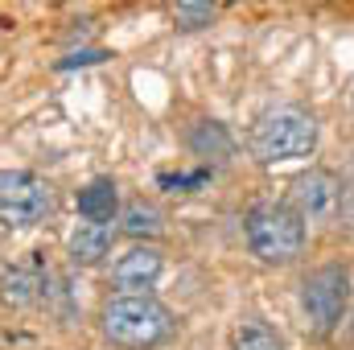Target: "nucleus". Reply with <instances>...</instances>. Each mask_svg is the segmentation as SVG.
<instances>
[{
	"mask_svg": "<svg viewBox=\"0 0 354 350\" xmlns=\"http://www.w3.org/2000/svg\"><path fill=\"white\" fill-rule=\"evenodd\" d=\"M177 330L174 313L157 297H111L103 305V334L124 350H149L169 342Z\"/></svg>",
	"mask_w": 354,
	"mask_h": 350,
	"instance_id": "nucleus-1",
	"label": "nucleus"
},
{
	"mask_svg": "<svg viewBox=\"0 0 354 350\" xmlns=\"http://www.w3.org/2000/svg\"><path fill=\"white\" fill-rule=\"evenodd\" d=\"M243 239L260 264H292L305 248V223L288 202H256L243 219Z\"/></svg>",
	"mask_w": 354,
	"mask_h": 350,
	"instance_id": "nucleus-2",
	"label": "nucleus"
},
{
	"mask_svg": "<svg viewBox=\"0 0 354 350\" xmlns=\"http://www.w3.org/2000/svg\"><path fill=\"white\" fill-rule=\"evenodd\" d=\"M248 145H252V157L264 165L309 157L317 149V120L301 107H272L256 120Z\"/></svg>",
	"mask_w": 354,
	"mask_h": 350,
	"instance_id": "nucleus-3",
	"label": "nucleus"
},
{
	"mask_svg": "<svg viewBox=\"0 0 354 350\" xmlns=\"http://www.w3.org/2000/svg\"><path fill=\"white\" fill-rule=\"evenodd\" d=\"M351 305V268L346 264H322L301 284V317L313 338H330Z\"/></svg>",
	"mask_w": 354,
	"mask_h": 350,
	"instance_id": "nucleus-4",
	"label": "nucleus"
},
{
	"mask_svg": "<svg viewBox=\"0 0 354 350\" xmlns=\"http://www.w3.org/2000/svg\"><path fill=\"white\" fill-rule=\"evenodd\" d=\"M50 214V185L29 169H0V227H33Z\"/></svg>",
	"mask_w": 354,
	"mask_h": 350,
	"instance_id": "nucleus-5",
	"label": "nucleus"
},
{
	"mask_svg": "<svg viewBox=\"0 0 354 350\" xmlns=\"http://www.w3.org/2000/svg\"><path fill=\"white\" fill-rule=\"evenodd\" d=\"M292 210L301 214V223H326V219H334L338 214V206H342V181L330 174V169H309V174H301L292 181Z\"/></svg>",
	"mask_w": 354,
	"mask_h": 350,
	"instance_id": "nucleus-6",
	"label": "nucleus"
},
{
	"mask_svg": "<svg viewBox=\"0 0 354 350\" xmlns=\"http://www.w3.org/2000/svg\"><path fill=\"white\" fill-rule=\"evenodd\" d=\"M161 252L157 248H132L124 252L111 268V284L120 288V297H149V288L161 280Z\"/></svg>",
	"mask_w": 354,
	"mask_h": 350,
	"instance_id": "nucleus-7",
	"label": "nucleus"
},
{
	"mask_svg": "<svg viewBox=\"0 0 354 350\" xmlns=\"http://www.w3.org/2000/svg\"><path fill=\"white\" fill-rule=\"evenodd\" d=\"M46 268L41 260L33 256V260H17L8 264L4 272H0V305H8V309H29V305H37V297L46 293Z\"/></svg>",
	"mask_w": 354,
	"mask_h": 350,
	"instance_id": "nucleus-8",
	"label": "nucleus"
},
{
	"mask_svg": "<svg viewBox=\"0 0 354 350\" xmlns=\"http://www.w3.org/2000/svg\"><path fill=\"white\" fill-rule=\"evenodd\" d=\"M111 243H115V227L111 223H79L66 239V252H71V264L79 268H95L111 256Z\"/></svg>",
	"mask_w": 354,
	"mask_h": 350,
	"instance_id": "nucleus-9",
	"label": "nucleus"
},
{
	"mask_svg": "<svg viewBox=\"0 0 354 350\" xmlns=\"http://www.w3.org/2000/svg\"><path fill=\"white\" fill-rule=\"evenodd\" d=\"M120 210V194H115V181L111 177H95L79 190V214L87 223H111Z\"/></svg>",
	"mask_w": 354,
	"mask_h": 350,
	"instance_id": "nucleus-10",
	"label": "nucleus"
},
{
	"mask_svg": "<svg viewBox=\"0 0 354 350\" xmlns=\"http://www.w3.org/2000/svg\"><path fill=\"white\" fill-rule=\"evenodd\" d=\"M189 149L194 157H210V161H227L235 153V136L227 132V124L218 120H198L189 128Z\"/></svg>",
	"mask_w": 354,
	"mask_h": 350,
	"instance_id": "nucleus-11",
	"label": "nucleus"
},
{
	"mask_svg": "<svg viewBox=\"0 0 354 350\" xmlns=\"http://www.w3.org/2000/svg\"><path fill=\"white\" fill-rule=\"evenodd\" d=\"M231 350H284V338L260 317H243L231 334Z\"/></svg>",
	"mask_w": 354,
	"mask_h": 350,
	"instance_id": "nucleus-12",
	"label": "nucleus"
},
{
	"mask_svg": "<svg viewBox=\"0 0 354 350\" xmlns=\"http://www.w3.org/2000/svg\"><path fill=\"white\" fill-rule=\"evenodd\" d=\"M161 227H165V219H161V210L157 206H149V202H128V210H124V231L128 235H136V239H153V235H161Z\"/></svg>",
	"mask_w": 354,
	"mask_h": 350,
	"instance_id": "nucleus-13",
	"label": "nucleus"
},
{
	"mask_svg": "<svg viewBox=\"0 0 354 350\" xmlns=\"http://www.w3.org/2000/svg\"><path fill=\"white\" fill-rule=\"evenodd\" d=\"M174 21L181 29H202V25L214 21V4H194V0H185V4L174 8Z\"/></svg>",
	"mask_w": 354,
	"mask_h": 350,
	"instance_id": "nucleus-14",
	"label": "nucleus"
},
{
	"mask_svg": "<svg viewBox=\"0 0 354 350\" xmlns=\"http://www.w3.org/2000/svg\"><path fill=\"white\" fill-rule=\"evenodd\" d=\"M210 181V169H194V174H161L157 177V185H165V190H174V194H194V190H202Z\"/></svg>",
	"mask_w": 354,
	"mask_h": 350,
	"instance_id": "nucleus-15",
	"label": "nucleus"
},
{
	"mask_svg": "<svg viewBox=\"0 0 354 350\" xmlns=\"http://www.w3.org/2000/svg\"><path fill=\"white\" fill-rule=\"evenodd\" d=\"M103 58H107L103 50H79V54L62 58V62H58V71H75V66H95V62H103Z\"/></svg>",
	"mask_w": 354,
	"mask_h": 350,
	"instance_id": "nucleus-16",
	"label": "nucleus"
}]
</instances>
